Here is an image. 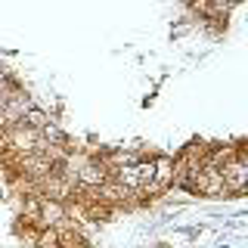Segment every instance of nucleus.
<instances>
[{
    "instance_id": "obj_8",
    "label": "nucleus",
    "mask_w": 248,
    "mask_h": 248,
    "mask_svg": "<svg viewBox=\"0 0 248 248\" xmlns=\"http://www.w3.org/2000/svg\"><path fill=\"white\" fill-rule=\"evenodd\" d=\"M155 189L165 192L168 186H174V158L170 155H155Z\"/></svg>"
},
{
    "instance_id": "obj_5",
    "label": "nucleus",
    "mask_w": 248,
    "mask_h": 248,
    "mask_svg": "<svg viewBox=\"0 0 248 248\" xmlns=\"http://www.w3.org/2000/svg\"><path fill=\"white\" fill-rule=\"evenodd\" d=\"M19 168L22 174L31 177V180H46V177L53 174V168H56V158L46 152H34V155H22L19 158Z\"/></svg>"
},
{
    "instance_id": "obj_13",
    "label": "nucleus",
    "mask_w": 248,
    "mask_h": 248,
    "mask_svg": "<svg viewBox=\"0 0 248 248\" xmlns=\"http://www.w3.org/2000/svg\"><path fill=\"white\" fill-rule=\"evenodd\" d=\"M6 130H10V118H6L3 106H0V134H6Z\"/></svg>"
},
{
    "instance_id": "obj_2",
    "label": "nucleus",
    "mask_w": 248,
    "mask_h": 248,
    "mask_svg": "<svg viewBox=\"0 0 248 248\" xmlns=\"http://www.w3.org/2000/svg\"><path fill=\"white\" fill-rule=\"evenodd\" d=\"M6 143H10V152H19V155L46 152L44 134L34 130V127H25V124H10V130H6Z\"/></svg>"
},
{
    "instance_id": "obj_11",
    "label": "nucleus",
    "mask_w": 248,
    "mask_h": 248,
    "mask_svg": "<svg viewBox=\"0 0 248 248\" xmlns=\"http://www.w3.org/2000/svg\"><path fill=\"white\" fill-rule=\"evenodd\" d=\"M19 124H25V127H34V130H41L44 124H50V115L44 112V108H37V106H31L25 115L19 118Z\"/></svg>"
},
{
    "instance_id": "obj_9",
    "label": "nucleus",
    "mask_w": 248,
    "mask_h": 248,
    "mask_svg": "<svg viewBox=\"0 0 248 248\" xmlns=\"http://www.w3.org/2000/svg\"><path fill=\"white\" fill-rule=\"evenodd\" d=\"M112 180H118L127 192H143V186H140V174H137V165L115 168V170H112Z\"/></svg>"
},
{
    "instance_id": "obj_10",
    "label": "nucleus",
    "mask_w": 248,
    "mask_h": 248,
    "mask_svg": "<svg viewBox=\"0 0 248 248\" xmlns=\"http://www.w3.org/2000/svg\"><path fill=\"white\" fill-rule=\"evenodd\" d=\"M137 174H140V186H143V192L158 196V189H155V161L152 158H140L137 161Z\"/></svg>"
},
{
    "instance_id": "obj_14",
    "label": "nucleus",
    "mask_w": 248,
    "mask_h": 248,
    "mask_svg": "<svg viewBox=\"0 0 248 248\" xmlns=\"http://www.w3.org/2000/svg\"><path fill=\"white\" fill-rule=\"evenodd\" d=\"M239 155H242V161H245V168H248V152H239Z\"/></svg>"
},
{
    "instance_id": "obj_12",
    "label": "nucleus",
    "mask_w": 248,
    "mask_h": 248,
    "mask_svg": "<svg viewBox=\"0 0 248 248\" xmlns=\"http://www.w3.org/2000/svg\"><path fill=\"white\" fill-rule=\"evenodd\" d=\"M37 248H59V232H56V227H46L41 232V242H37Z\"/></svg>"
},
{
    "instance_id": "obj_7",
    "label": "nucleus",
    "mask_w": 248,
    "mask_h": 248,
    "mask_svg": "<svg viewBox=\"0 0 248 248\" xmlns=\"http://www.w3.org/2000/svg\"><path fill=\"white\" fill-rule=\"evenodd\" d=\"M41 223L44 227H56V230L65 227V208H62V202L41 199Z\"/></svg>"
},
{
    "instance_id": "obj_4",
    "label": "nucleus",
    "mask_w": 248,
    "mask_h": 248,
    "mask_svg": "<svg viewBox=\"0 0 248 248\" xmlns=\"http://www.w3.org/2000/svg\"><path fill=\"white\" fill-rule=\"evenodd\" d=\"M78 186H84V189H99L108 177H112V170H108L106 161H93V158H81V165H78Z\"/></svg>"
},
{
    "instance_id": "obj_1",
    "label": "nucleus",
    "mask_w": 248,
    "mask_h": 248,
    "mask_svg": "<svg viewBox=\"0 0 248 248\" xmlns=\"http://www.w3.org/2000/svg\"><path fill=\"white\" fill-rule=\"evenodd\" d=\"M186 189H189V192H199V196H205V199H217V196H223V192H227V186H223L220 165H217L214 158H208V155H205V165H202L196 174L189 177Z\"/></svg>"
},
{
    "instance_id": "obj_3",
    "label": "nucleus",
    "mask_w": 248,
    "mask_h": 248,
    "mask_svg": "<svg viewBox=\"0 0 248 248\" xmlns=\"http://www.w3.org/2000/svg\"><path fill=\"white\" fill-rule=\"evenodd\" d=\"M220 174H223V186H227L230 196H245L248 192V168L239 152H232L220 165Z\"/></svg>"
},
{
    "instance_id": "obj_6",
    "label": "nucleus",
    "mask_w": 248,
    "mask_h": 248,
    "mask_svg": "<svg viewBox=\"0 0 248 248\" xmlns=\"http://www.w3.org/2000/svg\"><path fill=\"white\" fill-rule=\"evenodd\" d=\"M34 106L28 99V93H22V90H10V96H6V103H3V112H6V118H10V124H19V118L28 112V108Z\"/></svg>"
}]
</instances>
